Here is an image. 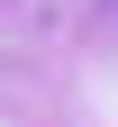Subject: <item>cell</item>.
Instances as JSON below:
<instances>
[{
	"label": "cell",
	"instance_id": "obj_1",
	"mask_svg": "<svg viewBox=\"0 0 118 127\" xmlns=\"http://www.w3.org/2000/svg\"><path fill=\"white\" fill-rule=\"evenodd\" d=\"M109 9H118V0H109Z\"/></svg>",
	"mask_w": 118,
	"mask_h": 127
}]
</instances>
